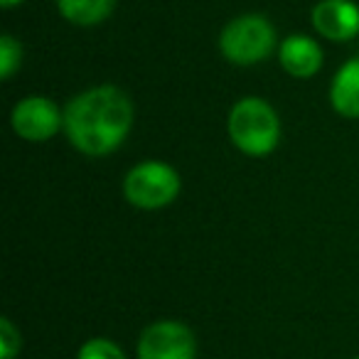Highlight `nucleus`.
<instances>
[{
	"instance_id": "nucleus-2",
	"label": "nucleus",
	"mask_w": 359,
	"mask_h": 359,
	"mask_svg": "<svg viewBox=\"0 0 359 359\" xmlns=\"http://www.w3.org/2000/svg\"><path fill=\"white\" fill-rule=\"evenodd\" d=\"M226 130L234 148L249 158H266L280 140L278 114L269 101L259 96H246L231 106Z\"/></svg>"
},
{
	"instance_id": "nucleus-10",
	"label": "nucleus",
	"mask_w": 359,
	"mask_h": 359,
	"mask_svg": "<svg viewBox=\"0 0 359 359\" xmlns=\"http://www.w3.org/2000/svg\"><path fill=\"white\" fill-rule=\"evenodd\" d=\"M118 0H57L62 18L72 25L91 27L104 22L114 13Z\"/></svg>"
},
{
	"instance_id": "nucleus-12",
	"label": "nucleus",
	"mask_w": 359,
	"mask_h": 359,
	"mask_svg": "<svg viewBox=\"0 0 359 359\" xmlns=\"http://www.w3.org/2000/svg\"><path fill=\"white\" fill-rule=\"evenodd\" d=\"M76 359H126V354L121 352L118 344H114L106 337H94L89 342L81 344Z\"/></svg>"
},
{
	"instance_id": "nucleus-5",
	"label": "nucleus",
	"mask_w": 359,
	"mask_h": 359,
	"mask_svg": "<svg viewBox=\"0 0 359 359\" xmlns=\"http://www.w3.org/2000/svg\"><path fill=\"white\" fill-rule=\"evenodd\" d=\"M11 126L27 143H45L65 128V111L47 96H25L13 106Z\"/></svg>"
},
{
	"instance_id": "nucleus-3",
	"label": "nucleus",
	"mask_w": 359,
	"mask_h": 359,
	"mask_svg": "<svg viewBox=\"0 0 359 359\" xmlns=\"http://www.w3.org/2000/svg\"><path fill=\"white\" fill-rule=\"evenodd\" d=\"M219 50L226 62L251 67L266 62L276 50V27L266 15H239L226 22L219 35Z\"/></svg>"
},
{
	"instance_id": "nucleus-7",
	"label": "nucleus",
	"mask_w": 359,
	"mask_h": 359,
	"mask_svg": "<svg viewBox=\"0 0 359 359\" xmlns=\"http://www.w3.org/2000/svg\"><path fill=\"white\" fill-rule=\"evenodd\" d=\"M310 20L315 32L325 40L349 42L359 35V6L352 0H320Z\"/></svg>"
},
{
	"instance_id": "nucleus-15",
	"label": "nucleus",
	"mask_w": 359,
	"mask_h": 359,
	"mask_svg": "<svg viewBox=\"0 0 359 359\" xmlns=\"http://www.w3.org/2000/svg\"><path fill=\"white\" fill-rule=\"evenodd\" d=\"M354 359H359V357H354Z\"/></svg>"
},
{
	"instance_id": "nucleus-1",
	"label": "nucleus",
	"mask_w": 359,
	"mask_h": 359,
	"mask_svg": "<svg viewBox=\"0 0 359 359\" xmlns=\"http://www.w3.org/2000/svg\"><path fill=\"white\" fill-rule=\"evenodd\" d=\"M133 128V101L118 86L101 84L76 94L65 109V133L89 158L111 155Z\"/></svg>"
},
{
	"instance_id": "nucleus-11",
	"label": "nucleus",
	"mask_w": 359,
	"mask_h": 359,
	"mask_svg": "<svg viewBox=\"0 0 359 359\" xmlns=\"http://www.w3.org/2000/svg\"><path fill=\"white\" fill-rule=\"evenodd\" d=\"M22 62V45L13 35L0 37V79H11Z\"/></svg>"
},
{
	"instance_id": "nucleus-9",
	"label": "nucleus",
	"mask_w": 359,
	"mask_h": 359,
	"mask_svg": "<svg viewBox=\"0 0 359 359\" xmlns=\"http://www.w3.org/2000/svg\"><path fill=\"white\" fill-rule=\"evenodd\" d=\"M330 104L344 118H359V57L347 60L330 84Z\"/></svg>"
},
{
	"instance_id": "nucleus-8",
	"label": "nucleus",
	"mask_w": 359,
	"mask_h": 359,
	"mask_svg": "<svg viewBox=\"0 0 359 359\" xmlns=\"http://www.w3.org/2000/svg\"><path fill=\"white\" fill-rule=\"evenodd\" d=\"M278 62L295 79H310L323 69V50L308 35H288L278 45Z\"/></svg>"
},
{
	"instance_id": "nucleus-6",
	"label": "nucleus",
	"mask_w": 359,
	"mask_h": 359,
	"mask_svg": "<svg viewBox=\"0 0 359 359\" xmlns=\"http://www.w3.org/2000/svg\"><path fill=\"white\" fill-rule=\"evenodd\" d=\"M197 339L192 330L175 320H160L143 330L138 359H195Z\"/></svg>"
},
{
	"instance_id": "nucleus-14",
	"label": "nucleus",
	"mask_w": 359,
	"mask_h": 359,
	"mask_svg": "<svg viewBox=\"0 0 359 359\" xmlns=\"http://www.w3.org/2000/svg\"><path fill=\"white\" fill-rule=\"evenodd\" d=\"M22 0H0V6L6 8V11H11V8H15V6H20Z\"/></svg>"
},
{
	"instance_id": "nucleus-13",
	"label": "nucleus",
	"mask_w": 359,
	"mask_h": 359,
	"mask_svg": "<svg viewBox=\"0 0 359 359\" xmlns=\"http://www.w3.org/2000/svg\"><path fill=\"white\" fill-rule=\"evenodd\" d=\"M20 347H22L20 332H18L11 320L3 318L0 320V359H15Z\"/></svg>"
},
{
	"instance_id": "nucleus-4",
	"label": "nucleus",
	"mask_w": 359,
	"mask_h": 359,
	"mask_svg": "<svg viewBox=\"0 0 359 359\" xmlns=\"http://www.w3.org/2000/svg\"><path fill=\"white\" fill-rule=\"evenodd\" d=\"M180 175L172 165L160 160H145L126 172L123 177V195L138 210H160L180 195Z\"/></svg>"
}]
</instances>
